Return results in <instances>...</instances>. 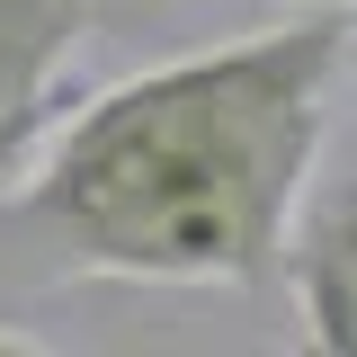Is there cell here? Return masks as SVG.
I'll return each instance as SVG.
<instances>
[{"label": "cell", "instance_id": "3", "mask_svg": "<svg viewBox=\"0 0 357 357\" xmlns=\"http://www.w3.org/2000/svg\"><path fill=\"white\" fill-rule=\"evenodd\" d=\"M286 277L304 304V340L321 357H357V188L286 241Z\"/></svg>", "mask_w": 357, "mask_h": 357}, {"label": "cell", "instance_id": "1", "mask_svg": "<svg viewBox=\"0 0 357 357\" xmlns=\"http://www.w3.org/2000/svg\"><path fill=\"white\" fill-rule=\"evenodd\" d=\"M349 45V9L312 0L286 27L98 89L54 126L0 223L45 277L268 286L304 215V178L331 143Z\"/></svg>", "mask_w": 357, "mask_h": 357}, {"label": "cell", "instance_id": "4", "mask_svg": "<svg viewBox=\"0 0 357 357\" xmlns=\"http://www.w3.org/2000/svg\"><path fill=\"white\" fill-rule=\"evenodd\" d=\"M250 9H286V0H250ZM340 9H357V0H340Z\"/></svg>", "mask_w": 357, "mask_h": 357}, {"label": "cell", "instance_id": "2", "mask_svg": "<svg viewBox=\"0 0 357 357\" xmlns=\"http://www.w3.org/2000/svg\"><path fill=\"white\" fill-rule=\"evenodd\" d=\"M98 18L107 0H0V178L27 170L45 134V98Z\"/></svg>", "mask_w": 357, "mask_h": 357}]
</instances>
